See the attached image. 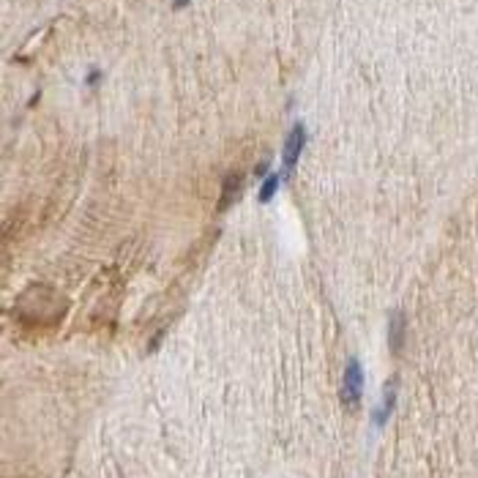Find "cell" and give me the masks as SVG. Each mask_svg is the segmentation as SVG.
<instances>
[{"mask_svg": "<svg viewBox=\"0 0 478 478\" xmlns=\"http://www.w3.org/2000/svg\"><path fill=\"white\" fill-rule=\"evenodd\" d=\"M240 191H243V172H230L225 178V186H222V194H219V200H222L219 211H227L240 197Z\"/></svg>", "mask_w": 478, "mask_h": 478, "instance_id": "obj_4", "label": "cell"}, {"mask_svg": "<svg viewBox=\"0 0 478 478\" xmlns=\"http://www.w3.org/2000/svg\"><path fill=\"white\" fill-rule=\"evenodd\" d=\"M361 397H364V369L358 358H350L342 375V404L347 410H355L361 404Z\"/></svg>", "mask_w": 478, "mask_h": 478, "instance_id": "obj_1", "label": "cell"}, {"mask_svg": "<svg viewBox=\"0 0 478 478\" xmlns=\"http://www.w3.org/2000/svg\"><path fill=\"white\" fill-rule=\"evenodd\" d=\"M186 3H189V0H175V8H183Z\"/></svg>", "mask_w": 478, "mask_h": 478, "instance_id": "obj_8", "label": "cell"}, {"mask_svg": "<svg viewBox=\"0 0 478 478\" xmlns=\"http://www.w3.org/2000/svg\"><path fill=\"white\" fill-rule=\"evenodd\" d=\"M402 344H404V315L394 312L388 320V347H391V353H399Z\"/></svg>", "mask_w": 478, "mask_h": 478, "instance_id": "obj_5", "label": "cell"}, {"mask_svg": "<svg viewBox=\"0 0 478 478\" xmlns=\"http://www.w3.org/2000/svg\"><path fill=\"white\" fill-rule=\"evenodd\" d=\"M304 148H306V126L304 123H295L293 129H290V134H287V143H284V175H293V169H295V164L301 159V154H304Z\"/></svg>", "mask_w": 478, "mask_h": 478, "instance_id": "obj_2", "label": "cell"}, {"mask_svg": "<svg viewBox=\"0 0 478 478\" xmlns=\"http://www.w3.org/2000/svg\"><path fill=\"white\" fill-rule=\"evenodd\" d=\"M98 77H101L98 72H90V74H87V85H96V82H98Z\"/></svg>", "mask_w": 478, "mask_h": 478, "instance_id": "obj_7", "label": "cell"}, {"mask_svg": "<svg viewBox=\"0 0 478 478\" xmlns=\"http://www.w3.org/2000/svg\"><path fill=\"white\" fill-rule=\"evenodd\" d=\"M394 410H397V380H391V383H386V388H383V399H380V404H377V410H375V426L380 429V426H386L388 424V418L394 415Z\"/></svg>", "mask_w": 478, "mask_h": 478, "instance_id": "obj_3", "label": "cell"}, {"mask_svg": "<svg viewBox=\"0 0 478 478\" xmlns=\"http://www.w3.org/2000/svg\"><path fill=\"white\" fill-rule=\"evenodd\" d=\"M282 178H284V175H279V172H268V175L262 178V189H260V202H271V200H273V194L279 191V183H282Z\"/></svg>", "mask_w": 478, "mask_h": 478, "instance_id": "obj_6", "label": "cell"}]
</instances>
